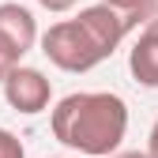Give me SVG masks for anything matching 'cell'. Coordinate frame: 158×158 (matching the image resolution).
I'll return each instance as SVG.
<instances>
[{
  "mask_svg": "<svg viewBox=\"0 0 158 158\" xmlns=\"http://www.w3.org/2000/svg\"><path fill=\"white\" fill-rule=\"evenodd\" d=\"M0 158H27L23 139H19L11 128H0Z\"/></svg>",
  "mask_w": 158,
  "mask_h": 158,
  "instance_id": "ba28073f",
  "label": "cell"
},
{
  "mask_svg": "<svg viewBox=\"0 0 158 158\" xmlns=\"http://www.w3.org/2000/svg\"><path fill=\"white\" fill-rule=\"evenodd\" d=\"M109 158H147V151H113Z\"/></svg>",
  "mask_w": 158,
  "mask_h": 158,
  "instance_id": "7c38bea8",
  "label": "cell"
},
{
  "mask_svg": "<svg viewBox=\"0 0 158 158\" xmlns=\"http://www.w3.org/2000/svg\"><path fill=\"white\" fill-rule=\"evenodd\" d=\"M4 98H8V106L15 113H23V117H38V113H45L49 102H53V83L45 79V72H38L30 64H19L8 72L4 83Z\"/></svg>",
  "mask_w": 158,
  "mask_h": 158,
  "instance_id": "3957f363",
  "label": "cell"
},
{
  "mask_svg": "<svg viewBox=\"0 0 158 158\" xmlns=\"http://www.w3.org/2000/svg\"><path fill=\"white\" fill-rule=\"evenodd\" d=\"M79 4V0H38V8H45V11H53V15H64V11H72Z\"/></svg>",
  "mask_w": 158,
  "mask_h": 158,
  "instance_id": "30bf717a",
  "label": "cell"
},
{
  "mask_svg": "<svg viewBox=\"0 0 158 158\" xmlns=\"http://www.w3.org/2000/svg\"><path fill=\"white\" fill-rule=\"evenodd\" d=\"M102 4H109L113 11H121V15H124V23L135 30L139 23L154 19V4H158V0H102Z\"/></svg>",
  "mask_w": 158,
  "mask_h": 158,
  "instance_id": "52a82bcc",
  "label": "cell"
},
{
  "mask_svg": "<svg viewBox=\"0 0 158 158\" xmlns=\"http://www.w3.org/2000/svg\"><path fill=\"white\" fill-rule=\"evenodd\" d=\"M19 60H23V56H19V53L4 42V38H0V83L8 79V72H11V68H19Z\"/></svg>",
  "mask_w": 158,
  "mask_h": 158,
  "instance_id": "9c48e42d",
  "label": "cell"
},
{
  "mask_svg": "<svg viewBox=\"0 0 158 158\" xmlns=\"http://www.w3.org/2000/svg\"><path fill=\"white\" fill-rule=\"evenodd\" d=\"M53 139L87 158H109L128 135V102L113 90H75L49 109Z\"/></svg>",
  "mask_w": 158,
  "mask_h": 158,
  "instance_id": "6da1fadb",
  "label": "cell"
},
{
  "mask_svg": "<svg viewBox=\"0 0 158 158\" xmlns=\"http://www.w3.org/2000/svg\"><path fill=\"white\" fill-rule=\"evenodd\" d=\"M38 42H42V53L49 56L53 68L60 72H90L102 64V56H98V49L90 45V38L83 34V27L75 23V19H60V23H53L45 34H38Z\"/></svg>",
  "mask_w": 158,
  "mask_h": 158,
  "instance_id": "7a4b0ae2",
  "label": "cell"
},
{
  "mask_svg": "<svg viewBox=\"0 0 158 158\" xmlns=\"http://www.w3.org/2000/svg\"><path fill=\"white\" fill-rule=\"evenodd\" d=\"M0 38L19 56H27L38 45V19H34V11L23 8L19 0H4L0 4Z\"/></svg>",
  "mask_w": 158,
  "mask_h": 158,
  "instance_id": "8992f818",
  "label": "cell"
},
{
  "mask_svg": "<svg viewBox=\"0 0 158 158\" xmlns=\"http://www.w3.org/2000/svg\"><path fill=\"white\" fill-rule=\"evenodd\" d=\"M128 72L139 87L158 90V19H147L128 49Z\"/></svg>",
  "mask_w": 158,
  "mask_h": 158,
  "instance_id": "5b68a950",
  "label": "cell"
},
{
  "mask_svg": "<svg viewBox=\"0 0 158 158\" xmlns=\"http://www.w3.org/2000/svg\"><path fill=\"white\" fill-rule=\"evenodd\" d=\"M147 158H158V117H154V124L147 132Z\"/></svg>",
  "mask_w": 158,
  "mask_h": 158,
  "instance_id": "8fae6325",
  "label": "cell"
},
{
  "mask_svg": "<svg viewBox=\"0 0 158 158\" xmlns=\"http://www.w3.org/2000/svg\"><path fill=\"white\" fill-rule=\"evenodd\" d=\"M75 23L83 27V34L90 38V45L98 49V56L102 60H109V56L121 49V42L132 34V27L124 23V15L121 11H113L109 4H90L75 15Z\"/></svg>",
  "mask_w": 158,
  "mask_h": 158,
  "instance_id": "277c9868",
  "label": "cell"
}]
</instances>
